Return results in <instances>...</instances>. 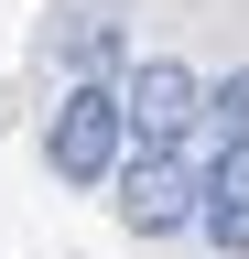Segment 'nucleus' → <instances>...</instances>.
<instances>
[{
    "instance_id": "1",
    "label": "nucleus",
    "mask_w": 249,
    "mask_h": 259,
    "mask_svg": "<svg viewBox=\"0 0 249 259\" xmlns=\"http://www.w3.org/2000/svg\"><path fill=\"white\" fill-rule=\"evenodd\" d=\"M119 141H130V97L98 87V76H76L65 108H54V130H44V162H54L65 184H98L109 162H119Z\"/></svg>"
},
{
    "instance_id": "2",
    "label": "nucleus",
    "mask_w": 249,
    "mask_h": 259,
    "mask_svg": "<svg viewBox=\"0 0 249 259\" xmlns=\"http://www.w3.org/2000/svg\"><path fill=\"white\" fill-rule=\"evenodd\" d=\"M206 162L195 151H141L130 162V194H119V216L141 227V238H173V227H206Z\"/></svg>"
},
{
    "instance_id": "3",
    "label": "nucleus",
    "mask_w": 249,
    "mask_h": 259,
    "mask_svg": "<svg viewBox=\"0 0 249 259\" xmlns=\"http://www.w3.org/2000/svg\"><path fill=\"white\" fill-rule=\"evenodd\" d=\"M119 97H130V141H141V151H184V141H195V119H206V87L184 76L173 54H141Z\"/></svg>"
},
{
    "instance_id": "4",
    "label": "nucleus",
    "mask_w": 249,
    "mask_h": 259,
    "mask_svg": "<svg viewBox=\"0 0 249 259\" xmlns=\"http://www.w3.org/2000/svg\"><path fill=\"white\" fill-rule=\"evenodd\" d=\"M228 151H249V65L206 87V119H195V162H206V173H217Z\"/></svg>"
},
{
    "instance_id": "5",
    "label": "nucleus",
    "mask_w": 249,
    "mask_h": 259,
    "mask_svg": "<svg viewBox=\"0 0 249 259\" xmlns=\"http://www.w3.org/2000/svg\"><path fill=\"white\" fill-rule=\"evenodd\" d=\"M206 238H217V259H249V151L217 162V184H206Z\"/></svg>"
}]
</instances>
